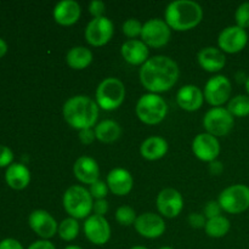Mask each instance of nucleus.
<instances>
[{"label":"nucleus","mask_w":249,"mask_h":249,"mask_svg":"<svg viewBox=\"0 0 249 249\" xmlns=\"http://www.w3.org/2000/svg\"><path fill=\"white\" fill-rule=\"evenodd\" d=\"M179 66L168 56L157 55L148 58L140 68L141 84L152 94L172 89L179 79Z\"/></svg>","instance_id":"nucleus-1"},{"label":"nucleus","mask_w":249,"mask_h":249,"mask_svg":"<svg viewBox=\"0 0 249 249\" xmlns=\"http://www.w3.org/2000/svg\"><path fill=\"white\" fill-rule=\"evenodd\" d=\"M63 118L73 129H90L99 118V106L96 101L85 95L70 97L63 105Z\"/></svg>","instance_id":"nucleus-2"},{"label":"nucleus","mask_w":249,"mask_h":249,"mask_svg":"<svg viewBox=\"0 0 249 249\" xmlns=\"http://www.w3.org/2000/svg\"><path fill=\"white\" fill-rule=\"evenodd\" d=\"M164 18L168 26L174 31H189L202 21L203 10L198 2L192 0H175L168 4Z\"/></svg>","instance_id":"nucleus-3"},{"label":"nucleus","mask_w":249,"mask_h":249,"mask_svg":"<svg viewBox=\"0 0 249 249\" xmlns=\"http://www.w3.org/2000/svg\"><path fill=\"white\" fill-rule=\"evenodd\" d=\"M63 208L70 214L71 218L84 219L89 218L94 207V198L89 190L80 185H73L66 190L63 195Z\"/></svg>","instance_id":"nucleus-4"},{"label":"nucleus","mask_w":249,"mask_h":249,"mask_svg":"<svg viewBox=\"0 0 249 249\" xmlns=\"http://www.w3.org/2000/svg\"><path fill=\"white\" fill-rule=\"evenodd\" d=\"M135 111L136 116L142 123L153 125V124L160 123L165 118L168 112V105L162 96L148 92L139 99Z\"/></svg>","instance_id":"nucleus-5"},{"label":"nucleus","mask_w":249,"mask_h":249,"mask_svg":"<svg viewBox=\"0 0 249 249\" xmlns=\"http://www.w3.org/2000/svg\"><path fill=\"white\" fill-rule=\"evenodd\" d=\"M125 99V87L118 78L109 77L102 80L96 89V104L106 111L117 109Z\"/></svg>","instance_id":"nucleus-6"},{"label":"nucleus","mask_w":249,"mask_h":249,"mask_svg":"<svg viewBox=\"0 0 249 249\" xmlns=\"http://www.w3.org/2000/svg\"><path fill=\"white\" fill-rule=\"evenodd\" d=\"M218 202L226 213H243L249 208V187L243 184L231 185L221 191Z\"/></svg>","instance_id":"nucleus-7"},{"label":"nucleus","mask_w":249,"mask_h":249,"mask_svg":"<svg viewBox=\"0 0 249 249\" xmlns=\"http://www.w3.org/2000/svg\"><path fill=\"white\" fill-rule=\"evenodd\" d=\"M235 117L224 107H213L203 117V126L213 136H225L232 130Z\"/></svg>","instance_id":"nucleus-8"},{"label":"nucleus","mask_w":249,"mask_h":249,"mask_svg":"<svg viewBox=\"0 0 249 249\" xmlns=\"http://www.w3.org/2000/svg\"><path fill=\"white\" fill-rule=\"evenodd\" d=\"M141 40L151 48H162L172 36V28L164 19L150 18L142 24Z\"/></svg>","instance_id":"nucleus-9"},{"label":"nucleus","mask_w":249,"mask_h":249,"mask_svg":"<svg viewBox=\"0 0 249 249\" xmlns=\"http://www.w3.org/2000/svg\"><path fill=\"white\" fill-rule=\"evenodd\" d=\"M231 82L225 75L218 74L207 82L204 87V99L209 105L214 107H220L225 104L231 95Z\"/></svg>","instance_id":"nucleus-10"},{"label":"nucleus","mask_w":249,"mask_h":249,"mask_svg":"<svg viewBox=\"0 0 249 249\" xmlns=\"http://www.w3.org/2000/svg\"><path fill=\"white\" fill-rule=\"evenodd\" d=\"M113 23L106 16L92 18L85 28V39L92 46H102L113 36Z\"/></svg>","instance_id":"nucleus-11"},{"label":"nucleus","mask_w":249,"mask_h":249,"mask_svg":"<svg viewBox=\"0 0 249 249\" xmlns=\"http://www.w3.org/2000/svg\"><path fill=\"white\" fill-rule=\"evenodd\" d=\"M248 43V34L246 29L236 26H229L220 32L218 38L219 49L223 53H236L242 51Z\"/></svg>","instance_id":"nucleus-12"},{"label":"nucleus","mask_w":249,"mask_h":249,"mask_svg":"<svg viewBox=\"0 0 249 249\" xmlns=\"http://www.w3.org/2000/svg\"><path fill=\"white\" fill-rule=\"evenodd\" d=\"M85 237L96 246H104L111 238V226L105 216L94 214L87 218L84 223Z\"/></svg>","instance_id":"nucleus-13"},{"label":"nucleus","mask_w":249,"mask_h":249,"mask_svg":"<svg viewBox=\"0 0 249 249\" xmlns=\"http://www.w3.org/2000/svg\"><path fill=\"white\" fill-rule=\"evenodd\" d=\"M28 224L32 230L43 240L53 237L57 232L58 226L53 216L44 209H36L29 214Z\"/></svg>","instance_id":"nucleus-14"},{"label":"nucleus","mask_w":249,"mask_h":249,"mask_svg":"<svg viewBox=\"0 0 249 249\" xmlns=\"http://www.w3.org/2000/svg\"><path fill=\"white\" fill-rule=\"evenodd\" d=\"M192 151L198 160L213 162L220 153V143L215 136L208 133H201L192 141Z\"/></svg>","instance_id":"nucleus-15"},{"label":"nucleus","mask_w":249,"mask_h":249,"mask_svg":"<svg viewBox=\"0 0 249 249\" xmlns=\"http://www.w3.org/2000/svg\"><path fill=\"white\" fill-rule=\"evenodd\" d=\"M184 208V198L175 189H164L157 196V209L165 218H177Z\"/></svg>","instance_id":"nucleus-16"},{"label":"nucleus","mask_w":249,"mask_h":249,"mask_svg":"<svg viewBox=\"0 0 249 249\" xmlns=\"http://www.w3.org/2000/svg\"><path fill=\"white\" fill-rule=\"evenodd\" d=\"M135 230L145 238H158L164 233L165 223L162 216L155 213H143L136 218Z\"/></svg>","instance_id":"nucleus-17"},{"label":"nucleus","mask_w":249,"mask_h":249,"mask_svg":"<svg viewBox=\"0 0 249 249\" xmlns=\"http://www.w3.org/2000/svg\"><path fill=\"white\" fill-rule=\"evenodd\" d=\"M106 184L116 196H126L133 190L134 179L124 168H114L107 175Z\"/></svg>","instance_id":"nucleus-18"},{"label":"nucleus","mask_w":249,"mask_h":249,"mask_svg":"<svg viewBox=\"0 0 249 249\" xmlns=\"http://www.w3.org/2000/svg\"><path fill=\"white\" fill-rule=\"evenodd\" d=\"M73 173L77 180H79L82 184L91 185L99 180L100 168L94 158L82 156L74 162Z\"/></svg>","instance_id":"nucleus-19"},{"label":"nucleus","mask_w":249,"mask_h":249,"mask_svg":"<svg viewBox=\"0 0 249 249\" xmlns=\"http://www.w3.org/2000/svg\"><path fill=\"white\" fill-rule=\"evenodd\" d=\"M203 91L198 87L192 84L184 85L180 88L177 94V102L182 109L189 112L197 111L203 104Z\"/></svg>","instance_id":"nucleus-20"},{"label":"nucleus","mask_w":249,"mask_h":249,"mask_svg":"<svg viewBox=\"0 0 249 249\" xmlns=\"http://www.w3.org/2000/svg\"><path fill=\"white\" fill-rule=\"evenodd\" d=\"M80 5L74 0H61L53 7V18L61 26L74 24L80 17Z\"/></svg>","instance_id":"nucleus-21"},{"label":"nucleus","mask_w":249,"mask_h":249,"mask_svg":"<svg viewBox=\"0 0 249 249\" xmlns=\"http://www.w3.org/2000/svg\"><path fill=\"white\" fill-rule=\"evenodd\" d=\"M122 56L128 63L142 66L148 60V46L139 39H130L122 45Z\"/></svg>","instance_id":"nucleus-22"},{"label":"nucleus","mask_w":249,"mask_h":249,"mask_svg":"<svg viewBox=\"0 0 249 249\" xmlns=\"http://www.w3.org/2000/svg\"><path fill=\"white\" fill-rule=\"evenodd\" d=\"M199 66L208 72H218L223 70L226 63V57L223 51L214 46L203 48L197 55Z\"/></svg>","instance_id":"nucleus-23"},{"label":"nucleus","mask_w":249,"mask_h":249,"mask_svg":"<svg viewBox=\"0 0 249 249\" xmlns=\"http://www.w3.org/2000/svg\"><path fill=\"white\" fill-rule=\"evenodd\" d=\"M5 180L11 189L23 190L31 181V172L22 163H12L5 172Z\"/></svg>","instance_id":"nucleus-24"},{"label":"nucleus","mask_w":249,"mask_h":249,"mask_svg":"<svg viewBox=\"0 0 249 249\" xmlns=\"http://www.w3.org/2000/svg\"><path fill=\"white\" fill-rule=\"evenodd\" d=\"M168 152V142L160 136H150L140 146V153L145 160H157Z\"/></svg>","instance_id":"nucleus-25"},{"label":"nucleus","mask_w":249,"mask_h":249,"mask_svg":"<svg viewBox=\"0 0 249 249\" xmlns=\"http://www.w3.org/2000/svg\"><path fill=\"white\" fill-rule=\"evenodd\" d=\"M95 135L96 139L101 142L112 143L118 140L122 135V128L117 122L106 119L102 121L95 126Z\"/></svg>","instance_id":"nucleus-26"},{"label":"nucleus","mask_w":249,"mask_h":249,"mask_svg":"<svg viewBox=\"0 0 249 249\" xmlns=\"http://www.w3.org/2000/svg\"><path fill=\"white\" fill-rule=\"evenodd\" d=\"M66 61L73 70H84L91 63L92 53L85 46H74L67 53Z\"/></svg>","instance_id":"nucleus-27"},{"label":"nucleus","mask_w":249,"mask_h":249,"mask_svg":"<svg viewBox=\"0 0 249 249\" xmlns=\"http://www.w3.org/2000/svg\"><path fill=\"white\" fill-rule=\"evenodd\" d=\"M230 220H229L228 218H225V216L220 215L216 216V218L207 220L204 230H206V233L209 237L220 238L224 237L225 235H228V232L230 231Z\"/></svg>","instance_id":"nucleus-28"},{"label":"nucleus","mask_w":249,"mask_h":249,"mask_svg":"<svg viewBox=\"0 0 249 249\" xmlns=\"http://www.w3.org/2000/svg\"><path fill=\"white\" fill-rule=\"evenodd\" d=\"M58 236L62 238L63 241H71L75 240L79 233V224H78L77 219L74 218H66L58 224V230H57Z\"/></svg>","instance_id":"nucleus-29"},{"label":"nucleus","mask_w":249,"mask_h":249,"mask_svg":"<svg viewBox=\"0 0 249 249\" xmlns=\"http://www.w3.org/2000/svg\"><path fill=\"white\" fill-rule=\"evenodd\" d=\"M228 111L233 117H247L249 116V96L248 95H237L232 97L228 104Z\"/></svg>","instance_id":"nucleus-30"},{"label":"nucleus","mask_w":249,"mask_h":249,"mask_svg":"<svg viewBox=\"0 0 249 249\" xmlns=\"http://www.w3.org/2000/svg\"><path fill=\"white\" fill-rule=\"evenodd\" d=\"M136 218L138 216H136L135 211L129 206L119 207L116 212V220L123 226H129L135 224Z\"/></svg>","instance_id":"nucleus-31"},{"label":"nucleus","mask_w":249,"mask_h":249,"mask_svg":"<svg viewBox=\"0 0 249 249\" xmlns=\"http://www.w3.org/2000/svg\"><path fill=\"white\" fill-rule=\"evenodd\" d=\"M142 31V23L136 18H129L123 23V33L129 38H136L141 36Z\"/></svg>","instance_id":"nucleus-32"},{"label":"nucleus","mask_w":249,"mask_h":249,"mask_svg":"<svg viewBox=\"0 0 249 249\" xmlns=\"http://www.w3.org/2000/svg\"><path fill=\"white\" fill-rule=\"evenodd\" d=\"M235 19L238 27L246 29L249 27V2H243L235 12Z\"/></svg>","instance_id":"nucleus-33"},{"label":"nucleus","mask_w":249,"mask_h":249,"mask_svg":"<svg viewBox=\"0 0 249 249\" xmlns=\"http://www.w3.org/2000/svg\"><path fill=\"white\" fill-rule=\"evenodd\" d=\"M90 195H91L92 198L95 199H105L106 198L107 194H108V186L105 181L101 180H97L94 184L90 185L89 189Z\"/></svg>","instance_id":"nucleus-34"},{"label":"nucleus","mask_w":249,"mask_h":249,"mask_svg":"<svg viewBox=\"0 0 249 249\" xmlns=\"http://www.w3.org/2000/svg\"><path fill=\"white\" fill-rule=\"evenodd\" d=\"M221 211H223V209H221L220 204H219L218 201H209L207 202L206 206H204L203 215L209 220V219L220 216Z\"/></svg>","instance_id":"nucleus-35"},{"label":"nucleus","mask_w":249,"mask_h":249,"mask_svg":"<svg viewBox=\"0 0 249 249\" xmlns=\"http://www.w3.org/2000/svg\"><path fill=\"white\" fill-rule=\"evenodd\" d=\"M14 160V153L7 146L0 145V168L9 167Z\"/></svg>","instance_id":"nucleus-36"},{"label":"nucleus","mask_w":249,"mask_h":249,"mask_svg":"<svg viewBox=\"0 0 249 249\" xmlns=\"http://www.w3.org/2000/svg\"><path fill=\"white\" fill-rule=\"evenodd\" d=\"M105 10H106V5L102 0H92L89 4V12L94 16V18L104 16Z\"/></svg>","instance_id":"nucleus-37"},{"label":"nucleus","mask_w":249,"mask_h":249,"mask_svg":"<svg viewBox=\"0 0 249 249\" xmlns=\"http://www.w3.org/2000/svg\"><path fill=\"white\" fill-rule=\"evenodd\" d=\"M189 220V224L195 229H202L206 226V216L201 213H191L187 218Z\"/></svg>","instance_id":"nucleus-38"},{"label":"nucleus","mask_w":249,"mask_h":249,"mask_svg":"<svg viewBox=\"0 0 249 249\" xmlns=\"http://www.w3.org/2000/svg\"><path fill=\"white\" fill-rule=\"evenodd\" d=\"M95 139H96V135H95V130H92V128L83 129L79 131V140L84 145H90L94 142Z\"/></svg>","instance_id":"nucleus-39"},{"label":"nucleus","mask_w":249,"mask_h":249,"mask_svg":"<svg viewBox=\"0 0 249 249\" xmlns=\"http://www.w3.org/2000/svg\"><path fill=\"white\" fill-rule=\"evenodd\" d=\"M92 211L95 212L96 215L105 216V214L108 212V202H107L106 199H96V201L94 202Z\"/></svg>","instance_id":"nucleus-40"},{"label":"nucleus","mask_w":249,"mask_h":249,"mask_svg":"<svg viewBox=\"0 0 249 249\" xmlns=\"http://www.w3.org/2000/svg\"><path fill=\"white\" fill-rule=\"evenodd\" d=\"M0 249H23V247L15 238H5L0 242Z\"/></svg>","instance_id":"nucleus-41"},{"label":"nucleus","mask_w":249,"mask_h":249,"mask_svg":"<svg viewBox=\"0 0 249 249\" xmlns=\"http://www.w3.org/2000/svg\"><path fill=\"white\" fill-rule=\"evenodd\" d=\"M28 249H56L55 246L48 240H40V241H36V242L32 243L29 246Z\"/></svg>","instance_id":"nucleus-42"},{"label":"nucleus","mask_w":249,"mask_h":249,"mask_svg":"<svg viewBox=\"0 0 249 249\" xmlns=\"http://www.w3.org/2000/svg\"><path fill=\"white\" fill-rule=\"evenodd\" d=\"M223 163L219 162V160H213V162H211V164H209V170H211L212 174L214 175H219L223 172Z\"/></svg>","instance_id":"nucleus-43"},{"label":"nucleus","mask_w":249,"mask_h":249,"mask_svg":"<svg viewBox=\"0 0 249 249\" xmlns=\"http://www.w3.org/2000/svg\"><path fill=\"white\" fill-rule=\"evenodd\" d=\"M7 51V44L6 41L4 40L2 38H0V57H2V56L6 53Z\"/></svg>","instance_id":"nucleus-44"},{"label":"nucleus","mask_w":249,"mask_h":249,"mask_svg":"<svg viewBox=\"0 0 249 249\" xmlns=\"http://www.w3.org/2000/svg\"><path fill=\"white\" fill-rule=\"evenodd\" d=\"M65 249H83V248L79 247V246H67Z\"/></svg>","instance_id":"nucleus-45"},{"label":"nucleus","mask_w":249,"mask_h":249,"mask_svg":"<svg viewBox=\"0 0 249 249\" xmlns=\"http://www.w3.org/2000/svg\"><path fill=\"white\" fill-rule=\"evenodd\" d=\"M246 90H247V94L249 96V77L246 79Z\"/></svg>","instance_id":"nucleus-46"},{"label":"nucleus","mask_w":249,"mask_h":249,"mask_svg":"<svg viewBox=\"0 0 249 249\" xmlns=\"http://www.w3.org/2000/svg\"><path fill=\"white\" fill-rule=\"evenodd\" d=\"M130 249H148V248L143 247V246H135V247H133V248H130Z\"/></svg>","instance_id":"nucleus-47"},{"label":"nucleus","mask_w":249,"mask_h":249,"mask_svg":"<svg viewBox=\"0 0 249 249\" xmlns=\"http://www.w3.org/2000/svg\"><path fill=\"white\" fill-rule=\"evenodd\" d=\"M158 249H174L173 247H168V246H165V247H160V248H158Z\"/></svg>","instance_id":"nucleus-48"}]
</instances>
